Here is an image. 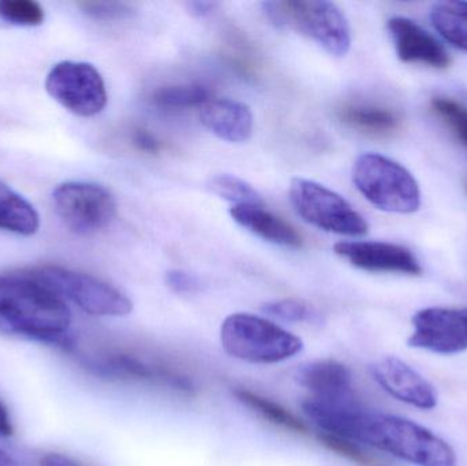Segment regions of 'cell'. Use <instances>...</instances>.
I'll list each match as a JSON object with an SVG mask.
<instances>
[{"instance_id":"cell-13","label":"cell","mask_w":467,"mask_h":466,"mask_svg":"<svg viewBox=\"0 0 467 466\" xmlns=\"http://www.w3.org/2000/svg\"><path fill=\"white\" fill-rule=\"evenodd\" d=\"M85 368L104 379L141 380L169 386L180 391H192L193 385L188 378L175 374L172 369L145 361L137 355L109 353L85 360Z\"/></svg>"},{"instance_id":"cell-16","label":"cell","mask_w":467,"mask_h":466,"mask_svg":"<svg viewBox=\"0 0 467 466\" xmlns=\"http://www.w3.org/2000/svg\"><path fill=\"white\" fill-rule=\"evenodd\" d=\"M230 215L239 226L268 243L285 248H301L304 245L301 233L285 219L266 210L263 204L234 205Z\"/></svg>"},{"instance_id":"cell-10","label":"cell","mask_w":467,"mask_h":466,"mask_svg":"<svg viewBox=\"0 0 467 466\" xmlns=\"http://www.w3.org/2000/svg\"><path fill=\"white\" fill-rule=\"evenodd\" d=\"M409 347L436 355H458L467 350V308L421 309L413 316Z\"/></svg>"},{"instance_id":"cell-24","label":"cell","mask_w":467,"mask_h":466,"mask_svg":"<svg viewBox=\"0 0 467 466\" xmlns=\"http://www.w3.org/2000/svg\"><path fill=\"white\" fill-rule=\"evenodd\" d=\"M0 19L16 26H38L44 22V10L33 0H0Z\"/></svg>"},{"instance_id":"cell-25","label":"cell","mask_w":467,"mask_h":466,"mask_svg":"<svg viewBox=\"0 0 467 466\" xmlns=\"http://www.w3.org/2000/svg\"><path fill=\"white\" fill-rule=\"evenodd\" d=\"M263 311L269 316L285 320V322H317L320 319L312 306L296 300L272 301V303L264 304Z\"/></svg>"},{"instance_id":"cell-12","label":"cell","mask_w":467,"mask_h":466,"mask_svg":"<svg viewBox=\"0 0 467 466\" xmlns=\"http://www.w3.org/2000/svg\"><path fill=\"white\" fill-rule=\"evenodd\" d=\"M334 251L354 267L369 273H397L406 275H420L422 273L421 265L413 252L397 243L348 241L337 243Z\"/></svg>"},{"instance_id":"cell-8","label":"cell","mask_w":467,"mask_h":466,"mask_svg":"<svg viewBox=\"0 0 467 466\" xmlns=\"http://www.w3.org/2000/svg\"><path fill=\"white\" fill-rule=\"evenodd\" d=\"M55 212L77 234H95L109 227L117 215L111 192L89 182H66L52 193Z\"/></svg>"},{"instance_id":"cell-27","label":"cell","mask_w":467,"mask_h":466,"mask_svg":"<svg viewBox=\"0 0 467 466\" xmlns=\"http://www.w3.org/2000/svg\"><path fill=\"white\" fill-rule=\"evenodd\" d=\"M320 442L326 446L329 450L334 453L340 454V456L346 457L350 461L356 462V464L362 466H376L375 460L365 453L356 442L353 440H345V438L335 437V435L321 434L318 437Z\"/></svg>"},{"instance_id":"cell-4","label":"cell","mask_w":467,"mask_h":466,"mask_svg":"<svg viewBox=\"0 0 467 466\" xmlns=\"http://www.w3.org/2000/svg\"><path fill=\"white\" fill-rule=\"evenodd\" d=\"M224 352L252 364H276L304 349L301 338L285 328L250 314L227 316L221 327Z\"/></svg>"},{"instance_id":"cell-29","label":"cell","mask_w":467,"mask_h":466,"mask_svg":"<svg viewBox=\"0 0 467 466\" xmlns=\"http://www.w3.org/2000/svg\"><path fill=\"white\" fill-rule=\"evenodd\" d=\"M131 142L137 150L144 153H150V155H156V153H161L164 150L163 142L147 129H134L133 133H131Z\"/></svg>"},{"instance_id":"cell-2","label":"cell","mask_w":467,"mask_h":466,"mask_svg":"<svg viewBox=\"0 0 467 466\" xmlns=\"http://www.w3.org/2000/svg\"><path fill=\"white\" fill-rule=\"evenodd\" d=\"M345 440L416 466H458L454 449L443 438L400 416L359 410L351 419Z\"/></svg>"},{"instance_id":"cell-19","label":"cell","mask_w":467,"mask_h":466,"mask_svg":"<svg viewBox=\"0 0 467 466\" xmlns=\"http://www.w3.org/2000/svg\"><path fill=\"white\" fill-rule=\"evenodd\" d=\"M38 227L40 218L35 207L0 181V230L29 237Z\"/></svg>"},{"instance_id":"cell-14","label":"cell","mask_w":467,"mask_h":466,"mask_svg":"<svg viewBox=\"0 0 467 466\" xmlns=\"http://www.w3.org/2000/svg\"><path fill=\"white\" fill-rule=\"evenodd\" d=\"M387 27L402 62L424 63L436 68L449 67L451 63L444 47L411 19L395 16Z\"/></svg>"},{"instance_id":"cell-17","label":"cell","mask_w":467,"mask_h":466,"mask_svg":"<svg viewBox=\"0 0 467 466\" xmlns=\"http://www.w3.org/2000/svg\"><path fill=\"white\" fill-rule=\"evenodd\" d=\"M302 388L318 399H348L354 397L351 374L339 361L323 360L306 364L296 372Z\"/></svg>"},{"instance_id":"cell-5","label":"cell","mask_w":467,"mask_h":466,"mask_svg":"<svg viewBox=\"0 0 467 466\" xmlns=\"http://www.w3.org/2000/svg\"><path fill=\"white\" fill-rule=\"evenodd\" d=\"M353 182L370 204L386 212L413 213L421 205L419 183L410 171L379 153L357 158Z\"/></svg>"},{"instance_id":"cell-1","label":"cell","mask_w":467,"mask_h":466,"mask_svg":"<svg viewBox=\"0 0 467 466\" xmlns=\"http://www.w3.org/2000/svg\"><path fill=\"white\" fill-rule=\"evenodd\" d=\"M71 312L63 298L29 274L0 276V334L74 349L67 334Z\"/></svg>"},{"instance_id":"cell-26","label":"cell","mask_w":467,"mask_h":466,"mask_svg":"<svg viewBox=\"0 0 467 466\" xmlns=\"http://www.w3.org/2000/svg\"><path fill=\"white\" fill-rule=\"evenodd\" d=\"M432 109L467 147V109L449 98H435Z\"/></svg>"},{"instance_id":"cell-18","label":"cell","mask_w":467,"mask_h":466,"mask_svg":"<svg viewBox=\"0 0 467 466\" xmlns=\"http://www.w3.org/2000/svg\"><path fill=\"white\" fill-rule=\"evenodd\" d=\"M339 119L348 128L368 136L384 137L394 133L400 125L397 112L387 107L367 103H348L340 107Z\"/></svg>"},{"instance_id":"cell-6","label":"cell","mask_w":467,"mask_h":466,"mask_svg":"<svg viewBox=\"0 0 467 466\" xmlns=\"http://www.w3.org/2000/svg\"><path fill=\"white\" fill-rule=\"evenodd\" d=\"M291 205L306 223L348 237H361L368 233L364 216L337 192L315 181L296 178L288 189Z\"/></svg>"},{"instance_id":"cell-23","label":"cell","mask_w":467,"mask_h":466,"mask_svg":"<svg viewBox=\"0 0 467 466\" xmlns=\"http://www.w3.org/2000/svg\"><path fill=\"white\" fill-rule=\"evenodd\" d=\"M210 189L227 202L241 204H263L258 192L246 181L230 174H219L211 178Z\"/></svg>"},{"instance_id":"cell-3","label":"cell","mask_w":467,"mask_h":466,"mask_svg":"<svg viewBox=\"0 0 467 466\" xmlns=\"http://www.w3.org/2000/svg\"><path fill=\"white\" fill-rule=\"evenodd\" d=\"M266 18L280 29L294 30L323 47L334 57H345L351 30L343 11L326 0H283L261 5Z\"/></svg>"},{"instance_id":"cell-9","label":"cell","mask_w":467,"mask_h":466,"mask_svg":"<svg viewBox=\"0 0 467 466\" xmlns=\"http://www.w3.org/2000/svg\"><path fill=\"white\" fill-rule=\"evenodd\" d=\"M46 88L54 100L78 117L100 114L109 100L103 77L90 63H57L47 76Z\"/></svg>"},{"instance_id":"cell-21","label":"cell","mask_w":467,"mask_h":466,"mask_svg":"<svg viewBox=\"0 0 467 466\" xmlns=\"http://www.w3.org/2000/svg\"><path fill=\"white\" fill-rule=\"evenodd\" d=\"M234 396L238 399L239 402L246 405L250 409L265 419L269 423L276 427L287 430V431L296 432V434H306L307 429L299 419H296L293 413L265 397L258 396L252 393L246 388H235Z\"/></svg>"},{"instance_id":"cell-28","label":"cell","mask_w":467,"mask_h":466,"mask_svg":"<svg viewBox=\"0 0 467 466\" xmlns=\"http://www.w3.org/2000/svg\"><path fill=\"white\" fill-rule=\"evenodd\" d=\"M79 7L87 13L88 16L101 21H117V19H125L133 16L134 10L122 2H81Z\"/></svg>"},{"instance_id":"cell-32","label":"cell","mask_w":467,"mask_h":466,"mask_svg":"<svg viewBox=\"0 0 467 466\" xmlns=\"http://www.w3.org/2000/svg\"><path fill=\"white\" fill-rule=\"evenodd\" d=\"M218 3L215 2H191L186 5L189 13L196 18H207L211 14L215 13Z\"/></svg>"},{"instance_id":"cell-11","label":"cell","mask_w":467,"mask_h":466,"mask_svg":"<svg viewBox=\"0 0 467 466\" xmlns=\"http://www.w3.org/2000/svg\"><path fill=\"white\" fill-rule=\"evenodd\" d=\"M369 371L375 382L398 401L421 410L438 407L435 386L400 358L395 356L379 358Z\"/></svg>"},{"instance_id":"cell-34","label":"cell","mask_w":467,"mask_h":466,"mask_svg":"<svg viewBox=\"0 0 467 466\" xmlns=\"http://www.w3.org/2000/svg\"><path fill=\"white\" fill-rule=\"evenodd\" d=\"M0 466H19L5 450L0 449Z\"/></svg>"},{"instance_id":"cell-31","label":"cell","mask_w":467,"mask_h":466,"mask_svg":"<svg viewBox=\"0 0 467 466\" xmlns=\"http://www.w3.org/2000/svg\"><path fill=\"white\" fill-rule=\"evenodd\" d=\"M38 466H87L71 459V457L65 456V454L51 453L44 456L38 462Z\"/></svg>"},{"instance_id":"cell-33","label":"cell","mask_w":467,"mask_h":466,"mask_svg":"<svg viewBox=\"0 0 467 466\" xmlns=\"http://www.w3.org/2000/svg\"><path fill=\"white\" fill-rule=\"evenodd\" d=\"M14 432L13 423H11L10 415H8L7 408L0 401V435L2 437H11Z\"/></svg>"},{"instance_id":"cell-20","label":"cell","mask_w":467,"mask_h":466,"mask_svg":"<svg viewBox=\"0 0 467 466\" xmlns=\"http://www.w3.org/2000/svg\"><path fill=\"white\" fill-rule=\"evenodd\" d=\"M431 21L441 37L457 48L467 51V2L435 3L431 8Z\"/></svg>"},{"instance_id":"cell-30","label":"cell","mask_w":467,"mask_h":466,"mask_svg":"<svg viewBox=\"0 0 467 466\" xmlns=\"http://www.w3.org/2000/svg\"><path fill=\"white\" fill-rule=\"evenodd\" d=\"M166 284L175 293H193L199 289V281L191 274L181 270H171L166 274Z\"/></svg>"},{"instance_id":"cell-22","label":"cell","mask_w":467,"mask_h":466,"mask_svg":"<svg viewBox=\"0 0 467 466\" xmlns=\"http://www.w3.org/2000/svg\"><path fill=\"white\" fill-rule=\"evenodd\" d=\"M213 100V90L202 84H174L159 88L152 93V101L161 109H183L202 107Z\"/></svg>"},{"instance_id":"cell-7","label":"cell","mask_w":467,"mask_h":466,"mask_svg":"<svg viewBox=\"0 0 467 466\" xmlns=\"http://www.w3.org/2000/svg\"><path fill=\"white\" fill-rule=\"evenodd\" d=\"M26 274L87 314L120 317L133 311V303L125 293L88 274L62 267H41Z\"/></svg>"},{"instance_id":"cell-15","label":"cell","mask_w":467,"mask_h":466,"mask_svg":"<svg viewBox=\"0 0 467 466\" xmlns=\"http://www.w3.org/2000/svg\"><path fill=\"white\" fill-rule=\"evenodd\" d=\"M200 119L211 133L224 141L244 142L252 137V111L241 101L213 98L200 107Z\"/></svg>"}]
</instances>
